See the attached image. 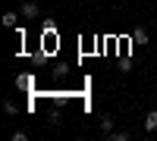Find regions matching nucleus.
<instances>
[{
  "instance_id": "obj_7",
  "label": "nucleus",
  "mask_w": 157,
  "mask_h": 141,
  "mask_svg": "<svg viewBox=\"0 0 157 141\" xmlns=\"http://www.w3.org/2000/svg\"><path fill=\"white\" fill-rule=\"evenodd\" d=\"M110 141H129V132H107Z\"/></svg>"
},
{
  "instance_id": "obj_1",
  "label": "nucleus",
  "mask_w": 157,
  "mask_h": 141,
  "mask_svg": "<svg viewBox=\"0 0 157 141\" xmlns=\"http://www.w3.org/2000/svg\"><path fill=\"white\" fill-rule=\"evenodd\" d=\"M38 16H41V9H38V3H32V0H29V3L22 6V19H38Z\"/></svg>"
},
{
  "instance_id": "obj_5",
  "label": "nucleus",
  "mask_w": 157,
  "mask_h": 141,
  "mask_svg": "<svg viewBox=\"0 0 157 141\" xmlns=\"http://www.w3.org/2000/svg\"><path fill=\"white\" fill-rule=\"evenodd\" d=\"M132 41H135V44H148V32L135 28V32H132Z\"/></svg>"
},
{
  "instance_id": "obj_8",
  "label": "nucleus",
  "mask_w": 157,
  "mask_h": 141,
  "mask_svg": "<svg viewBox=\"0 0 157 141\" xmlns=\"http://www.w3.org/2000/svg\"><path fill=\"white\" fill-rule=\"evenodd\" d=\"M3 110H6V113H19V107L13 104V100H6V104H3Z\"/></svg>"
},
{
  "instance_id": "obj_2",
  "label": "nucleus",
  "mask_w": 157,
  "mask_h": 141,
  "mask_svg": "<svg viewBox=\"0 0 157 141\" xmlns=\"http://www.w3.org/2000/svg\"><path fill=\"white\" fill-rule=\"evenodd\" d=\"M157 129V110H148L145 113V132H154Z\"/></svg>"
},
{
  "instance_id": "obj_3",
  "label": "nucleus",
  "mask_w": 157,
  "mask_h": 141,
  "mask_svg": "<svg viewBox=\"0 0 157 141\" xmlns=\"http://www.w3.org/2000/svg\"><path fill=\"white\" fill-rule=\"evenodd\" d=\"M98 122H101V132H113V116H110V113H104Z\"/></svg>"
},
{
  "instance_id": "obj_4",
  "label": "nucleus",
  "mask_w": 157,
  "mask_h": 141,
  "mask_svg": "<svg viewBox=\"0 0 157 141\" xmlns=\"http://www.w3.org/2000/svg\"><path fill=\"white\" fill-rule=\"evenodd\" d=\"M16 22H19V16H16V13H3V25H6V28H16Z\"/></svg>"
},
{
  "instance_id": "obj_6",
  "label": "nucleus",
  "mask_w": 157,
  "mask_h": 141,
  "mask_svg": "<svg viewBox=\"0 0 157 141\" xmlns=\"http://www.w3.org/2000/svg\"><path fill=\"white\" fill-rule=\"evenodd\" d=\"M16 85L22 88V91H29V88H32V75H19V79H16Z\"/></svg>"
}]
</instances>
